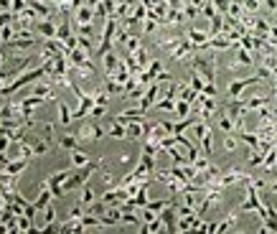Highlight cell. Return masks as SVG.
I'll return each mask as SVG.
<instances>
[{"mask_svg":"<svg viewBox=\"0 0 277 234\" xmlns=\"http://www.w3.org/2000/svg\"><path fill=\"white\" fill-rule=\"evenodd\" d=\"M26 168H28V158H13V160H8V163L3 165V171L11 173V176H16V178H18Z\"/></svg>","mask_w":277,"mask_h":234,"instance_id":"e0dca14e","label":"cell"},{"mask_svg":"<svg viewBox=\"0 0 277 234\" xmlns=\"http://www.w3.org/2000/svg\"><path fill=\"white\" fill-rule=\"evenodd\" d=\"M163 72H165V69H163V61H160V59H150V64L140 72V84H145V87H148V84H150V82H155Z\"/></svg>","mask_w":277,"mask_h":234,"instance_id":"9c48e42d","label":"cell"},{"mask_svg":"<svg viewBox=\"0 0 277 234\" xmlns=\"http://www.w3.org/2000/svg\"><path fill=\"white\" fill-rule=\"evenodd\" d=\"M54 87H56V84H54L51 79H49V82H41V79H39V82H36V87H33V94H41L46 102H49V99H56Z\"/></svg>","mask_w":277,"mask_h":234,"instance_id":"9a60e30c","label":"cell"},{"mask_svg":"<svg viewBox=\"0 0 277 234\" xmlns=\"http://www.w3.org/2000/svg\"><path fill=\"white\" fill-rule=\"evenodd\" d=\"M196 92H203V87H206V79L201 77V74H196V72H191V82H188Z\"/></svg>","mask_w":277,"mask_h":234,"instance_id":"f546056e","label":"cell"},{"mask_svg":"<svg viewBox=\"0 0 277 234\" xmlns=\"http://www.w3.org/2000/svg\"><path fill=\"white\" fill-rule=\"evenodd\" d=\"M56 110H59V125L69 127L72 122H77V120H74V110H69V107H66V102L56 99Z\"/></svg>","mask_w":277,"mask_h":234,"instance_id":"ac0fdd59","label":"cell"},{"mask_svg":"<svg viewBox=\"0 0 277 234\" xmlns=\"http://www.w3.org/2000/svg\"><path fill=\"white\" fill-rule=\"evenodd\" d=\"M140 36H143L140 31H137V34H132V31H130V36H127V41H125L122 51H130V54H135V51L143 46V39H140ZM122 51H120V54H122Z\"/></svg>","mask_w":277,"mask_h":234,"instance_id":"d4e9b609","label":"cell"},{"mask_svg":"<svg viewBox=\"0 0 277 234\" xmlns=\"http://www.w3.org/2000/svg\"><path fill=\"white\" fill-rule=\"evenodd\" d=\"M211 3L216 6V11H219V13H226V11H229V3H231V0H211Z\"/></svg>","mask_w":277,"mask_h":234,"instance_id":"8d00e7d4","label":"cell"},{"mask_svg":"<svg viewBox=\"0 0 277 234\" xmlns=\"http://www.w3.org/2000/svg\"><path fill=\"white\" fill-rule=\"evenodd\" d=\"M130 160H132V158H130L127 153H122V155H120V163H130Z\"/></svg>","mask_w":277,"mask_h":234,"instance_id":"f35d334b","label":"cell"},{"mask_svg":"<svg viewBox=\"0 0 277 234\" xmlns=\"http://www.w3.org/2000/svg\"><path fill=\"white\" fill-rule=\"evenodd\" d=\"M72 18H74V26L79 28V26H89V23H94V8L89 6V3H84V6H79L74 13H72Z\"/></svg>","mask_w":277,"mask_h":234,"instance_id":"30bf717a","label":"cell"},{"mask_svg":"<svg viewBox=\"0 0 277 234\" xmlns=\"http://www.w3.org/2000/svg\"><path fill=\"white\" fill-rule=\"evenodd\" d=\"M107 135L115 138V140H127V127L117 120H110V127H107Z\"/></svg>","mask_w":277,"mask_h":234,"instance_id":"ffe728a7","label":"cell"},{"mask_svg":"<svg viewBox=\"0 0 277 234\" xmlns=\"http://www.w3.org/2000/svg\"><path fill=\"white\" fill-rule=\"evenodd\" d=\"M241 6H244L247 13H257L262 8V0H241Z\"/></svg>","mask_w":277,"mask_h":234,"instance_id":"d6a6232c","label":"cell"},{"mask_svg":"<svg viewBox=\"0 0 277 234\" xmlns=\"http://www.w3.org/2000/svg\"><path fill=\"white\" fill-rule=\"evenodd\" d=\"M239 209L236 211H231L226 219H221L219 224H214V234H221V231H231V229H236V221H239Z\"/></svg>","mask_w":277,"mask_h":234,"instance_id":"5bb4252c","label":"cell"},{"mask_svg":"<svg viewBox=\"0 0 277 234\" xmlns=\"http://www.w3.org/2000/svg\"><path fill=\"white\" fill-rule=\"evenodd\" d=\"M176 97H160L155 105H153V112H170L173 115V110H176Z\"/></svg>","mask_w":277,"mask_h":234,"instance_id":"cb8c5ba5","label":"cell"},{"mask_svg":"<svg viewBox=\"0 0 277 234\" xmlns=\"http://www.w3.org/2000/svg\"><path fill=\"white\" fill-rule=\"evenodd\" d=\"M105 112H107V105H94L87 120H99V117H105Z\"/></svg>","mask_w":277,"mask_h":234,"instance_id":"e575fe53","label":"cell"},{"mask_svg":"<svg viewBox=\"0 0 277 234\" xmlns=\"http://www.w3.org/2000/svg\"><path fill=\"white\" fill-rule=\"evenodd\" d=\"M186 36H188V41L196 46V51H206L209 49V41H211V36H209V28L203 31V28H188L186 31Z\"/></svg>","mask_w":277,"mask_h":234,"instance_id":"ba28073f","label":"cell"},{"mask_svg":"<svg viewBox=\"0 0 277 234\" xmlns=\"http://www.w3.org/2000/svg\"><path fill=\"white\" fill-rule=\"evenodd\" d=\"M183 3H186V6H196V8H203V3H206V0H183Z\"/></svg>","mask_w":277,"mask_h":234,"instance_id":"74e56055","label":"cell"},{"mask_svg":"<svg viewBox=\"0 0 277 234\" xmlns=\"http://www.w3.org/2000/svg\"><path fill=\"white\" fill-rule=\"evenodd\" d=\"M69 160H72V168H82V165H87L92 158H89V153L79 145V148H74V150H69Z\"/></svg>","mask_w":277,"mask_h":234,"instance_id":"2e32d148","label":"cell"},{"mask_svg":"<svg viewBox=\"0 0 277 234\" xmlns=\"http://www.w3.org/2000/svg\"><path fill=\"white\" fill-rule=\"evenodd\" d=\"M16 21V13H0V28L3 26H11Z\"/></svg>","mask_w":277,"mask_h":234,"instance_id":"d590c367","label":"cell"},{"mask_svg":"<svg viewBox=\"0 0 277 234\" xmlns=\"http://www.w3.org/2000/svg\"><path fill=\"white\" fill-rule=\"evenodd\" d=\"M99 173H102V181H105V186L107 188H112V186H117V181H115V176H112V171L105 165V160H102V165H99Z\"/></svg>","mask_w":277,"mask_h":234,"instance_id":"f1b7e54d","label":"cell"},{"mask_svg":"<svg viewBox=\"0 0 277 234\" xmlns=\"http://www.w3.org/2000/svg\"><path fill=\"white\" fill-rule=\"evenodd\" d=\"M183 16H186V21H193L196 16H201V8H196V6H186V3H183Z\"/></svg>","mask_w":277,"mask_h":234,"instance_id":"836d02e7","label":"cell"},{"mask_svg":"<svg viewBox=\"0 0 277 234\" xmlns=\"http://www.w3.org/2000/svg\"><path fill=\"white\" fill-rule=\"evenodd\" d=\"M259 82H264L259 74L241 77V79H231V82H229V87H226V94H229V99H241V97H244V92H247L252 84H259Z\"/></svg>","mask_w":277,"mask_h":234,"instance_id":"277c9868","label":"cell"},{"mask_svg":"<svg viewBox=\"0 0 277 234\" xmlns=\"http://www.w3.org/2000/svg\"><path fill=\"white\" fill-rule=\"evenodd\" d=\"M148 120H130L125 127H127V140H145V132H148Z\"/></svg>","mask_w":277,"mask_h":234,"instance_id":"7c38bea8","label":"cell"},{"mask_svg":"<svg viewBox=\"0 0 277 234\" xmlns=\"http://www.w3.org/2000/svg\"><path fill=\"white\" fill-rule=\"evenodd\" d=\"M254 64H257L254 54L247 51V49H241V46H236V51L229 59V72H239V69H247V66H254Z\"/></svg>","mask_w":277,"mask_h":234,"instance_id":"5b68a950","label":"cell"},{"mask_svg":"<svg viewBox=\"0 0 277 234\" xmlns=\"http://www.w3.org/2000/svg\"><path fill=\"white\" fill-rule=\"evenodd\" d=\"M6 87V77H3V72H0V89Z\"/></svg>","mask_w":277,"mask_h":234,"instance_id":"ab89813d","label":"cell"},{"mask_svg":"<svg viewBox=\"0 0 277 234\" xmlns=\"http://www.w3.org/2000/svg\"><path fill=\"white\" fill-rule=\"evenodd\" d=\"M198 148H201V153H203V155H209V158L214 155V127H209V130H206V135L198 140Z\"/></svg>","mask_w":277,"mask_h":234,"instance_id":"7402d4cb","label":"cell"},{"mask_svg":"<svg viewBox=\"0 0 277 234\" xmlns=\"http://www.w3.org/2000/svg\"><path fill=\"white\" fill-rule=\"evenodd\" d=\"M216 54L219 51H211V49L196 51V56L188 64L191 72H196V74H201L206 79V84H216Z\"/></svg>","mask_w":277,"mask_h":234,"instance_id":"7a4b0ae2","label":"cell"},{"mask_svg":"<svg viewBox=\"0 0 277 234\" xmlns=\"http://www.w3.org/2000/svg\"><path fill=\"white\" fill-rule=\"evenodd\" d=\"M56 23H54V18H41L39 23H36V34L41 36V39H56Z\"/></svg>","mask_w":277,"mask_h":234,"instance_id":"4fadbf2b","label":"cell"},{"mask_svg":"<svg viewBox=\"0 0 277 234\" xmlns=\"http://www.w3.org/2000/svg\"><path fill=\"white\" fill-rule=\"evenodd\" d=\"M209 165H211V158H209V155H203V153H201V155L193 160V168H196L198 173H201V171H206Z\"/></svg>","mask_w":277,"mask_h":234,"instance_id":"1f68e13d","label":"cell"},{"mask_svg":"<svg viewBox=\"0 0 277 234\" xmlns=\"http://www.w3.org/2000/svg\"><path fill=\"white\" fill-rule=\"evenodd\" d=\"M198 94H201V92H196L191 84H181V87H178V99H186V102H191V105L198 99Z\"/></svg>","mask_w":277,"mask_h":234,"instance_id":"4316f807","label":"cell"},{"mask_svg":"<svg viewBox=\"0 0 277 234\" xmlns=\"http://www.w3.org/2000/svg\"><path fill=\"white\" fill-rule=\"evenodd\" d=\"M236 143H239V138H236L234 132L224 135V150H226V153H234V150H236Z\"/></svg>","mask_w":277,"mask_h":234,"instance_id":"4dcf8cb0","label":"cell"},{"mask_svg":"<svg viewBox=\"0 0 277 234\" xmlns=\"http://www.w3.org/2000/svg\"><path fill=\"white\" fill-rule=\"evenodd\" d=\"M54 143L56 140H51V138H39V140H33V153L36 155H46V153H51Z\"/></svg>","mask_w":277,"mask_h":234,"instance_id":"484cf974","label":"cell"},{"mask_svg":"<svg viewBox=\"0 0 277 234\" xmlns=\"http://www.w3.org/2000/svg\"><path fill=\"white\" fill-rule=\"evenodd\" d=\"M44 77H49V66L41 61V66H36V69H28V72H23V74H18L11 84H6L3 89H0V94H16L18 89H23L26 84H33V82H39V79H44Z\"/></svg>","mask_w":277,"mask_h":234,"instance_id":"3957f363","label":"cell"},{"mask_svg":"<svg viewBox=\"0 0 277 234\" xmlns=\"http://www.w3.org/2000/svg\"><path fill=\"white\" fill-rule=\"evenodd\" d=\"M97 198H99V196L94 193V188H92V186H89V181H87V183H84V186L79 188V201H82V204H84V206L89 209V206H92V204H94Z\"/></svg>","mask_w":277,"mask_h":234,"instance_id":"603a6c76","label":"cell"},{"mask_svg":"<svg viewBox=\"0 0 277 234\" xmlns=\"http://www.w3.org/2000/svg\"><path fill=\"white\" fill-rule=\"evenodd\" d=\"M158 49L165 51L173 61H181V64H191V59L196 56V46L188 41L186 34H173V36L158 39Z\"/></svg>","mask_w":277,"mask_h":234,"instance_id":"6da1fadb","label":"cell"},{"mask_svg":"<svg viewBox=\"0 0 277 234\" xmlns=\"http://www.w3.org/2000/svg\"><path fill=\"white\" fill-rule=\"evenodd\" d=\"M249 178V173L244 171V168H239V165H231V168H226V171H221V178H219V186H224V188H229V186H234V183H244Z\"/></svg>","mask_w":277,"mask_h":234,"instance_id":"52a82bcc","label":"cell"},{"mask_svg":"<svg viewBox=\"0 0 277 234\" xmlns=\"http://www.w3.org/2000/svg\"><path fill=\"white\" fill-rule=\"evenodd\" d=\"M120 59H122V56H120L115 49H112V51H107V54L102 56V64H105V77H107V74H112V72L120 66Z\"/></svg>","mask_w":277,"mask_h":234,"instance_id":"d6986e66","label":"cell"},{"mask_svg":"<svg viewBox=\"0 0 277 234\" xmlns=\"http://www.w3.org/2000/svg\"><path fill=\"white\" fill-rule=\"evenodd\" d=\"M102 135H107V130L99 125V122H84L79 130H77V138L82 143H97Z\"/></svg>","mask_w":277,"mask_h":234,"instance_id":"8992f818","label":"cell"},{"mask_svg":"<svg viewBox=\"0 0 277 234\" xmlns=\"http://www.w3.org/2000/svg\"><path fill=\"white\" fill-rule=\"evenodd\" d=\"M79 138H77V132H66V135H61V138H56V145L59 148H64V150H74V148H79Z\"/></svg>","mask_w":277,"mask_h":234,"instance_id":"44dd1931","label":"cell"},{"mask_svg":"<svg viewBox=\"0 0 277 234\" xmlns=\"http://www.w3.org/2000/svg\"><path fill=\"white\" fill-rule=\"evenodd\" d=\"M158 28H160V23H158L155 18H150V16H148V18L143 21V26H140V34H145V36H150V34H155Z\"/></svg>","mask_w":277,"mask_h":234,"instance_id":"83f0119b","label":"cell"},{"mask_svg":"<svg viewBox=\"0 0 277 234\" xmlns=\"http://www.w3.org/2000/svg\"><path fill=\"white\" fill-rule=\"evenodd\" d=\"M44 102H46V99H44L41 94H28V97H23V99H21L23 117H26V120H31V117H33V112H36V110H39Z\"/></svg>","mask_w":277,"mask_h":234,"instance_id":"8fae6325","label":"cell"}]
</instances>
